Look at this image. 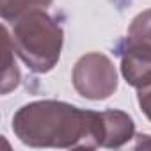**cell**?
Here are the masks:
<instances>
[{
  "label": "cell",
  "mask_w": 151,
  "mask_h": 151,
  "mask_svg": "<svg viewBox=\"0 0 151 151\" xmlns=\"http://www.w3.org/2000/svg\"><path fill=\"white\" fill-rule=\"evenodd\" d=\"M103 147H121L133 139V119L121 110H103Z\"/></svg>",
  "instance_id": "obj_5"
},
{
  "label": "cell",
  "mask_w": 151,
  "mask_h": 151,
  "mask_svg": "<svg viewBox=\"0 0 151 151\" xmlns=\"http://www.w3.org/2000/svg\"><path fill=\"white\" fill-rule=\"evenodd\" d=\"M73 86L80 96L87 100H107L117 89L116 66L103 53H87L75 64Z\"/></svg>",
  "instance_id": "obj_4"
},
{
  "label": "cell",
  "mask_w": 151,
  "mask_h": 151,
  "mask_svg": "<svg viewBox=\"0 0 151 151\" xmlns=\"http://www.w3.org/2000/svg\"><path fill=\"white\" fill-rule=\"evenodd\" d=\"M119 55L123 77L132 87L151 84V9L133 18Z\"/></svg>",
  "instance_id": "obj_3"
},
{
  "label": "cell",
  "mask_w": 151,
  "mask_h": 151,
  "mask_svg": "<svg viewBox=\"0 0 151 151\" xmlns=\"http://www.w3.org/2000/svg\"><path fill=\"white\" fill-rule=\"evenodd\" d=\"M13 132L32 147H103L101 112L82 110L55 100L23 105L13 117Z\"/></svg>",
  "instance_id": "obj_1"
},
{
  "label": "cell",
  "mask_w": 151,
  "mask_h": 151,
  "mask_svg": "<svg viewBox=\"0 0 151 151\" xmlns=\"http://www.w3.org/2000/svg\"><path fill=\"white\" fill-rule=\"evenodd\" d=\"M62 41V29L46 9L30 11L13 23V50L36 73H48L57 66Z\"/></svg>",
  "instance_id": "obj_2"
},
{
  "label": "cell",
  "mask_w": 151,
  "mask_h": 151,
  "mask_svg": "<svg viewBox=\"0 0 151 151\" xmlns=\"http://www.w3.org/2000/svg\"><path fill=\"white\" fill-rule=\"evenodd\" d=\"M2 37H4V71H2V94L11 93L13 89L18 87L20 84V71L16 68L14 57H13V43L9 37L7 29H2Z\"/></svg>",
  "instance_id": "obj_6"
},
{
  "label": "cell",
  "mask_w": 151,
  "mask_h": 151,
  "mask_svg": "<svg viewBox=\"0 0 151 151\" xmlns=\"http://www.w3.org/2000/svg\"><path fill=\"white\" fill-rule=\"evenodd\" d=\"M52 6V0H2L0 13L6 22L14 23L20 16L36 11V9H48Z\"/></svg>",
  "instance_id": "obj_7"
},
{
  "label": "cell",
  "mask_w": 151,
  "mask_h": 151,
  "mask_svg": "<svg viewBox=\"0 0 151 151\" xmlns=\"http://www.w3.org/2000/svg\"><path fill=\"white\" fill-rule=\"evenodd\" d=\"M139 105L140 110L146 114V117L151 121V84L139 89Z\"/></svg>",
  "instance_id": "obj_8"
},
{
  "label": "cell",
  "mask_w": 151,
  "mask_h": 151,
  "mask_svg": "<svg viewBox=\"0 0 151 151\" xmlns=\"http://www.w3.org/2000/svg\"><path fill=\"white\" fill-rule=\"evenodd\" d=\"M110 2H112L116 7H119V9H124L126 6H130V4H132V0H110Z\"/></svg>",
  "instance_id": "obj_9"
}]
</instances>
